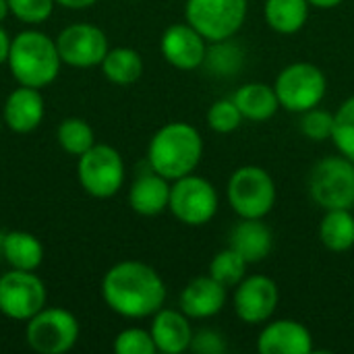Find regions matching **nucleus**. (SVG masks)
Listing matches in <instances>:
<instances>
[{
	"instance_id": "nucleus-1",
	"label": "nucleus",
	"mask_w": 354,
	"mask_h": 354,
	"mask_svg": "<svg viewBox=\"0 0 354 354\" xmlns=\"http://www.w3.org/2000/svg\"><path fill=\"white\" fill-rule=\"evenodd\" d=\"M102 299L110 311L127 319H145L166 303V284L156 268L127 259L102 278Z\"/></svg>"
},
{
	"instance_id": "nucleus-2",
	"label": "nucleus",
	"mask_w": 354,
	"mask_h": 354,
	"mask_svg": "<svg viewBox=\"0 0 354 354\" xmlns=\"http://www.w3.org/2000/svg\"><path fill=\"white\" fill-rule=\"evenodd\" d=\"M203 158L201 133L185 122L172 120L160 127L147 145V164L170 183L197 170Z\"/></svg>"
},
{
	"instance_id": "nucleus-3",
	"label": "nucleus",
	"mask_w": 354,
	"mask_h": 354,
	"mask_svg": "<svg viewBox=\"0 0 354 354\" xmlns=\"http://www.w3.org/2000/svg\"><path fill=\"white\" fill-rule=\"evenodd\" d=\"M6 64L17 85L44 89L60 75L62 58L54 37L39 29H25L12 37Z\"/></svg>"
},
{
	"instance_id": "nucleus-4",
	"label": "nucleus",
	"mask_w": 354,
	"mask_h": 354,
	"mask_svg": "<svg viewBox=\"0 0 354 354\" xmlns=\"http://www.w3.org/2000/svg\"><path fill=\"white\" fill-rule=\"evenodd\" d=\"M276 183L272 174L255 164L236 168L226 185V199L239 218L263 220L276 205Z\"/></svg>"
},
{
	"instance_id": "nucleus-5",
	"label": "nucleus",
	"mask_w": 354,
	"mask_h": 354,
	"mask_svg": "<svg viewBox=\"0 0 354 354\" xmlns=\"http://www.w3.org/2000/svg\"><path fill=\"white\" fill-rule=\"evenodd\" d=\"M307 187L322 209H354V162L342 153L322 158L313 164Z\"/></svg>"
},
{
	"instance_id": "nucleus-6",
	"label": "nucleus",
	"mask_w": 354,
	"mask_h": 354,
	"mask_svg": "<svg viewBox=\"0 0 354 354\" xmlns=\"http://www.w3.org/2000/svg\"><path fill=\"white\" fill-rule=\"evenodd\" d=\"M77 178L87 195L95 199H110L124 185V160L116 147L108 143H95L77 158Z\"/></svg>"
},
{
	"instance_id": "nucleus-7",
	"label": "nucleus",
	"mask_w": 354,
	"mask_h": 354,
	"mask_svg": "<svg viewBox=\"0 0 354 354\" xmlns=\"http://www.w3.org/2000/svg\"><path fill=\"white\" fill-rule=\"evenodd\" d=\"M81 338V326L75 313L62 307H44L25 322V342L37 354H64Z\"/></svg>"
},
{
	"instance_id": "nucleus-8",
	"label": "nucleus",
	"mask_w": 354,
	"mask_h": 354,
	"mask_svg": "<svg viewBox=\"0 0 354 354\" xmlns=\"http://www.w3.org/2000/svg\"><path fill=\"white\" fill-rule=\"evenodd\" d=\"M274 89L280 108L303 114L324 102L328 93V79L313 62H292L278 73Z\"/></svg>"
},
{
	"instance_id": "nucleus-9",
	"label": "nucleus",
	"mask_w": 354,
	"mask_h": 354,
	"mask_svg": "<svg viewBox=\"0 0 354 354\" xmlns=\"http://www.w3.org/2000/svg\"><path fill=\"white\" fill-rule=\"evenodd\" d=\"M249 0H187L185 21L209 44L234 37L247 19Z\"/></svg>"
},
{
	"instance_id": "nucleus-10",
	"label": "nucleus",
	"mask_w": 354,
	"mask_h": 354,
	"mask_svg": "<svg viewBox=\"0 0 354 354\" xmlns=\"http://www.w3.org/2000/svg\"><path fill=\"white\" fill-rule=\"evenodd\" d=\"M218 191L207 178L191 172L183 178L172 180L168 209L180 224L193 228L205 226L218 214Z\"/></svg>"
},
{
	"instance_id": "nucleus-11",
	"label": "nucleus",
	"mask_w": 354,
	"mask_h": 354,
	"mask_svg": "<svg viewBox=\"0 0 354 354\" xmlns=\"http://www.w3.org/2000/svg\"><path fill=\"white\" fill-rule=\"evenodd\" d=\"M48 305V288L35 272L8 270L0 274V313L12 322H29Z\"/></svg>"
},
{
	"instance_id": "nucleus-12",
	"label": "nucleus",
	"mask_w": 354,
	"mask_h": 354,
	"mask_svg": "<svg viewBox=\"0 0 354 354\" xmlns=\"http://www.w3.org/2000/svg\"><path fill=\"white\" fill-rule=\"evenodd\" d=\"M54 39L62 64L73 68L100 66L110 50L108 35L93 23H71Z\"/></svg>"
},
{
	"instance_id": "nucleus-13",
	"label": "nucleus",
	"mask_w": 354,
	"mask_h": 354,
	"mask_svg": "<svg viewBox=\"0 0 354 354\" xmlns=\"http://www.w3.org/2000/svg\"><path fill=\"white\" fill-rule=\"evenodd\" d=\"M234 288L232 307L243 324L261 326L272 319L280 303V290L270 276H245Z\"/></svg>"
},
{
	"instance_id": "nucleus-14",
	"label": "nucleus",
	"mask_w": 354,
	"mask_h": 354,
	"mask_svg": "<svg viewBox=\"0 0 354 354\" xmlns=\"http://www.w3.org/2000/svg\"><path fill=\"white\" fill-rule=\"evenodd\" d=\"M209 41L187 21L170 25L160 37L164 60L178 71H195L203 66Z\"/></svg>"
},
{
	"instance_id": "nucleus-15",
	"label": "nucleus",
	"mask_w": 354,
	"mask_h": 354,
	"mask_svg": "<svg viewBox=\"0 0 354 354\" xmlns=\"http://www.w3.org/2000/svg\"><path fill=\"white\" fill-rule=\"evenodd\" d=\"M2 122L8 131L17 135H27L35 131L46 116V100L41 89L17 85L2 104Z\"/></svg>"
},
{
	"instance_id": "nucleus-16",
	"label": "nucleus",
	"mask_w": 354,
	"mask_h": 354,
	"mask_svg": "<svg viewBox=\"0 0 354 354\" xmlns=\"http://www.w3.org/2000/svg\"><path fill=\"white\" fill-rule=\"evenodd\" d=\"M257 351L261 354H311L313 336L297 319L266 322L257 338Z\"/></svg>"
},
{
	"instance_id": "nucleus-17",
	"label": "nucleus",
	"mask_w": 354,
	"mask_h": 354,
	"mask_svg": "<svg viewBox=\"0 0 354 354\" xmlns=\"http://www.w3.org/2000/svg\"><path fill=\"white\" fill-rule=\"evenodd\" d=\"M226 286L207 276L193 278L180 292L178 305L189 319H209L218 315L226 305Z\"/></svg>"
},
{
	"instance_id": "nucleus-18",
	"label": "nucleus",
	"mask_w": 354,
	"mask_h": 354,
	"mask_svg": "<svg viewBox=\"0 0 354 354\" xmlns=\"http://www.w3.org/2000/svg\"><path fill=\"white\" fill-rule=\"evenodd\" d=\"M149 332L158 353L164 354L187 353L191 348L193 334H195L189 317L180 309H166V307H162L151 315Z\"/></svg>"
},
{
	"instance_id": "nucleus-19",
	"label": "nucleus",
	"mask_w": 354,
	"mask_h": 354,
	"mask_svg": "<svg viewBox=\"0 0 354 354\" xmlns=\"http://www.w3.org/2000/svg\"><path fill=\"white\" fill-rule=\"evenodd\" d=\"M228 247L234 249L249 266L261 263L274 249V232L263 220L241 218L228 234Z\"/></svg>"
},
{
	"instance_id": "nucleus-20",
	"label": "nucleus",
	"mask_w": 354,
	"mask_h": 354,
	"mask_svg": "<svg viewBox=\"0 0 354 354\" xmlns=\"http://www.w3.org/2000/svg\"><path fill=\"white\" fill-rule=\"evenodd\" d=\"M170 187H172V183L168 178H164L162 174H158L149 168V172L139 174L129 189L131 209L145 218L160 216L162 212L168 209Z\"/></svg>"
},
{
	"instance_id": "nucleus-21",
	"label": "nucleus",
	"mask_w": 354,
	"mask_h": 354,
	"mask_svg": "<svg viewBox=\"0 0 354 354\" xmlns=\"http://www.w3.org/2000/svg\"><path fill=\"white\" fill-rule=\"evenodd\" d=\"M232 100L241 110L243 118L251 122H266L272 116H276V112L280 110V102L274 85L259 83V81L241 85L232 95Z\"/></svg>"
},
{
	"instance_id": "nucleus-22",
	"label": "nucleus",
	"mask_w": 354,
	"mask_h": 354,
	"mask_svg": "<svg viewBox=\"0 0 354 354\" xmlns=\"http://www.w3.org/2000/svg\"><path fill=\"white\" fill-rule=\"evenodd\" d=\"M41 241L27 230H10L2 236V259L12 270L35 272L44 263Z\"/></svg>"
},
{
	"instance_id": "nucleus-23",
	"label": "nucleus",
	"mask_w": 354,
	"mask_h": 354,
	"mask_svg": "<svg viewBox=\"0 0 354 354\" xmlns=\"http://www.w3.org/2000/svg\"><path fill=\"white\" fill-rule=\"evenodd\" d=\"M311 4L307 0H266L263 19L270 29L282 35L299 33L309 19Z\"/></svg>"
},
{
	"instance_id": "nucleus-24",
	"label": "nucleus",
	"mask_w": 354,
	"mask_h": 354,
	"mask_svg": "<svg viewBox=\"0 0 354 354\" xmlns=\"http://www.w3.org/2000/svg\"><path fill=\"white\" fill-rule=\"evenodd\" d=\"M319 241L332 253H346L354 247L353 209H326L319 222Z\"/></svg>"
},
{
	"instance_id": "nucleus-25",
	"label": "nucleus",
	"mask_w": 354,
	"mask_h": 354,
	"mask_svg": "<svg viewBox=\"0 0 354 354\" xmlns=\"http://www.w3.org/2000/svg\"><path fill=\"white\" fill-rule=\"evenodd\" d=\"M104 77L114 85H133L143 75V58L135 48H110L100 64Z\"/></svg>"
},
{
	"instance_id": "nucleus-26",
	"label": "nucleus",
	"mask_w": 354,
	"mask_h": 354,
	"mask_svg": "<svg viewBox=\"0 0 354 354\" xmlns=\"http://www.w3.org/2000/svg\"><path fill=\"white\" fill-rule=\"evenodd\" d=\"M56 141L62 151L75 158L83 156L89 147L97 143L93 127L85 118H79V116H68L60 120V124L56 127Z\"/></svg>"
},
{
	"instance_id": "nucleus-27",
	"label": "nucleus",
	"mask_w": 354,
	"mask_h": 354,
	"mask_svg": "<svg viewBox=\"0 0 354 354\" xmlns=\"http://www.w3.org/2000/svg\"><path fill=\"white\" fill-rule=\"evenodd\" d=\"M243 64H245V50L243 46L234 44L232 37L222 39V41H212L207 46L203 66H207L212 75L232 77L243 68Z\"/></svg>"
},
{
	"instance_id": "nucleus-28",
	"label": "nucleus",
	"mask_w": 354,
	"mask_h": 354,
	"mask_svg": "<svg viewBox=\"0 0 354 354\" xmlns=\"http://www.w3.org/2000/svg\"><path fill=\"white\" fill-rule=\"evenodd\" d=\"M249 263L230 247L218 251L209 261V276L226 288H234L247 276Z\"/></svg>"
},
{
	"instance_id": "nucleus-29",
	"label": "nucleus",
	"mask_w": 354,
	"mask_h": 354,
	"mask_svg": "<svg viewBox=\"0 0 354 354\" xmlns=\"http://www.w3.org/2000/svg\"><path fill=\"white\" fill-rule=\"evenodd\" d=\"M332 143L336 145L338 153L354 162V93L342 102V106L334 114Z\"/></svg>"
},
{
	"instance_id": "nucleus-30",
	"label": "nucleus",
	"mask_w": 354,
	"mask_h": 354,
	"mask_svg": "<svg viewBox=\"0 0 354 354\" xmlns=\"http://www.w3.org/2000/svg\"><path fill=\"white\" fill-rule=\"evenodd\" d=\"M207 127L220 135H228V133H234L241 124H243V114L241 110L236 108L234 100H216L209 110H207Z\"/></svg>"
},
{
	"instance_id": "nucleus-31",
	"label": "nucleus",
	"mask_w": 354,
	"mask_h": 354,
	"mask_svg": "<svg viewBox=\"0 0 354 354\" xmlns=\"http://www.w3.org/2000/svg\"><path fill=\"white\" fill-rule=\"evenodd\" d=\"M56 8V0H8L10 17L25 25L46 23Z\"/></svg>"
},
{
	"instance_id": "nucleus-32",
	"label": "nucleus",
	"mask_w": 354,
	"mask_h": 354,
	"mask_svg": "<svg viewBox=\"0 0 354 354\" xmlns=\"http://www.w3.org/2000/svg\"><path fill=\"white\" fill-rule=\"evenodd\" d=\"M299 127H301V133L307 139H311L315 143L328 141L334 135V114L319 108V106L311 108V110L301 114V124Z\"/></svg>"
},
{
	"instance_id": "nucleus-33",
	"label": "nucleus",
	"mask_w": 354,
	"mask_h": 354,
	"mask_svg": "<svg viewBox=\"0 0 354 354\" xmlns=\"http://www.w3.org/2000/svg\"><path fill=\"white\" fill-rule=\"evenodd\" d=\"M116 354H156L158 348L153 344L151 332L143 328H124L118 332L112 344Z\"/></svg>"
},
{
	"instance_id": "nucleus-34",
	"label": "nucleus",
	"mask_w": 354,
	"mask_h": 354,
	"mask_svg": "<svg viewBox=\"0 0 354 354\" xmlns=\"http://www.w3.org/2000/svg\"><path fill=\"white\" fill-rule=\"evenodd\" d=\"M189 351L197 354H222L228 351V344H226L224 334H220L212 328H205V330H199L193 334V342H191Z\"/></svg>"
},
{
	"instance_id": "nucleus-35",
	"label": "nucleus",
	"mask_w": 354,
	"mask_h": 354,
	"mask_svg": "<svg viewBox=\"0 0 354 354\" xmlns=\"http://www.w3.org/2000/svg\"><path fill=\"white\" fill-rule=\"evenodd\" d=\"M10 41H12V37L8 35V31L0 23V64H6L8 50H10Z\"/></svg>"
},
{
	"instance_id": "nucleus-36",
	"label": "nucleus",
	"mask_w": 354,
	"mask_h": 354,
	"mask_svg": "<svg viewBox=\"0 0 354 354\" xmlns=\"http://www.w3.org/2000/svg\"><path fill=\"white\" fill-rule=\"evenodd\" d=\"M100 0H56L58 6H64L68 10H83V8H89L93 4H97Z\"/></svg>"
},
{
	"instance_id": "nucleus-37",
	"label": "nucleus",
	"mask_w": 354,
	"mask_h": 354,
	"mask_svg": "<svg viewBox=\"0 0 354 354\" xmlns=\"http://www.w3.org/2000/svg\"><path fill=\"white\" fill-rule=\"evenodd\" d=\"M311 6H315V8H322V10H332V8H336V6H340L344 0H307Z\"/></svg>"
},
{
	"instance_id": "nucleus-38",
	"label": "nucleus",
	"mask_w": 354,
	"mask_h": 354,
	"mask_svg": "<svg viewBox=\"0 0 354 354\" xmlns=\"http://www.w3.org/2000/svg\"><path fill=\"white\" fill-rule=\"evenodd\" d=\"M8 15H10V10H8V0H0V23H2Z\"/></svg>"
},
{
	"instance_id": "nucleus-39",
	"label": "nucleus",
	"mask_w": 354,
	"mask_h": 354,
	"mask_svg": "<svg viewBox=\"0 0 354 354\" xmlns=\"http://www.w3.org/2000/svg\"><path fill=\"white\" fill-rule=\"evenodd\" d=\"M2 236H4V232H0V259H2Z\"/></svg>"
},
{
	"instance_id": "nucleus-40",
	"label": "nucleus",
	"mask_w": 354,
	"mask_h": 354,
	"mask_svg": "<svg viewBox=\"0 0 354 354\" xmlns=\"http://www.w3.org/2000/svg\"><path fill=\"white\" fill-rule=\"evenodd\" d=\"M2 127H4V122H2V116H0V129H2Z\"/></svg>"
}]
</instances>
